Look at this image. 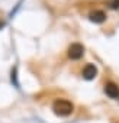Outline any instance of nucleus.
I'll use <instances>...</instances> for the list:
<instances>
[{
	"instance_id": "f03ea898",
	"label": "nucleus",
	"mask_w": 119,
	"mask_h": 123,
	"mask_svg": "<svg viewBox=\"0 0 119 123\" xmlns=\"http://www.w3.org/2000/svg\"><path fill=\"white\" fill-rule=\"evenodd\" d=\"M83 54H84V48H83L81 43L76 42V43L70 45V48H68V56L71 59H80L83 56Z\"/></svg>"
},
{
	"instance_id": "423d86ee",
	"label": "nucleus",
	"mask_w": 119,
	"mask_h": 123,
	"mask_svg": "<svg viewBox=\"0 0 119 123\" xmlns=\"http://www.w3.org/2000/svg\"><path fill=\"white\" fill-rule=\"evenodd\" d=\"M112 7H113V9L119 7V0H113V2H112Z\"/></svg>"
},
{
	"instance_id": "0eeeda50",
	"label": "nucleus",
	"mask_w": 119,
	"mask_h": 123,
	"mask_svg": "<svg viewBox=\"0 0 119 123\" xmlns=\"http://www.w3.org/2000/svg\"><path fill=\"white\" fill-rule=\"evenodd\" d=\"M3 26H5V23H3V22H0V28H3Z\"/></svg>"
},
{
	"instance_id": "20e7f679",
	"label": "nucleus",
	"mask_w": 119,
	"mask_h": 123,
	"mask_svg": "<svg viewBox=\"0 0 119 123\" xmlns=\"http://www.w3.org/2000/svg\"><path fill=\"white\" fill-rule=\"evenodd\" d=\"M96 75H97V68H96L93 64H87V65L83 68V77H84L86 80H93Z\"/></svg>"
},
{
	"instance_id": "39448f33",
	"label": "nucleus",
	"mask_w": 119,
	"mask_h": 123,
	"mask_svg": "<svg viewBox=\"0 0 119 123\" xmlns=\"http://www.w3.org/2000/svg\"><path fill=\"white\" fill-rule=\"evenodd\" d=\"M89 18H90V20L94 22V23H103V22L106 20V13H105L103 10H94V12L90 13Z\"/></svg>"
},
{
	"instance_id": "7ed1b4c3",
	"label": "nucleus",
	"mask_w": 119,
	"mask_h": 123,
	"mask_svg": "<svg viewBox=\"0 0 119 123\" xmlns=\"http://www.w3.org/2000/svg\"><path fill=\"white\" fill-rule=\"evenodd\" d=\"M105 93H106V96L110 97V98H118V97H119V87H118V84H115V83H107V84L105 86Z\"/></svg>"
},
{
	"instance_id": "f257e3e1",
	"label": "nucleus",
	"mask_w": 119,
	"mask_h": 123,
	"mask_svg": "<svg viewBox=\"0 0 119 123\" xmlns=\"http://www.w3.org/2000/svg\"><path fill=\"white\" fill-rule=\"evenodd\" d=\"M52 110H54V113H55L57 116H60V117H67V116H70V114L74 111V106H73V103L68 101V100L58 98V100L54 101Z\"/></svg>"
}]
</instances>
